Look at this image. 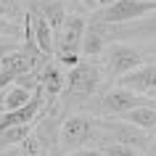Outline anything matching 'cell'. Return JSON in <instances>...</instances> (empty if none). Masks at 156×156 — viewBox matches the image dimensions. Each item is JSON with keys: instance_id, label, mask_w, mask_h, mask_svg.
<instances>
[{"instance_id": "10", "label": "cell", "mask_w": 156, "mask_h": 156, "mask_svg": "<svg viewBox=\"0 0 156 156\" xmlns=\"http://www.w3.org/2000/svg\"><path fill=\"white\" fill-rule=\"evenodd\" d=\"M64 80H66V72H64V66L58 64L56 58H48V61L40 66L37 85L42 87V93H45L50 101L58 98V93H61V87H64Z\"/></svg>"}, {"instance_id": "20", "label": "cell", "mask_w": 156, "mask_h": 156, "mask_svg": "<svg viewBox=\"0 0 156 156\" xmlns=\"http://www.w3.org/2000/svg\"><path fill=\"white\" fill-rule=\"evenodd\" d=\"M0 156H21V154H19V146H13V148H5V151H0Z\"/></svg>"}, {"instance_id": "14", "label": "cell", "mask_w": 156, "mask_h": 156, "mask_svg": "<svg viewBox=\"0 0 156 156\" xmlns=\"http://www.w3.org/2000/svg\"><path fill=\"white\" fill-rule=\"evenodd\" d=\"M29 95H32V90H24L21 85L11 82V85L3 87V106H5V111L19 108V106H24L27 101H29Z\"/></svg>"}, {"instance_id": "4", "label": "cell", "mask_w": 156, "mask_h": 156, "mask_svg": "<svg viewBox=\"0 0 156 156\" xmlns=\"http://www.w3.org/2000/svg\"><path fill=\"white\" fill-rule=\"evenodd\" d=\"M103 58V69H106V80L108 82H116V77L138 69L148 61V53L138 45H130V42H122V40H114V42H106V48L101 53Z\"/></svg>"}, {"instance_id": "9", "label": "cell", "mask_w": 156, "mask_h": 156, "mask_svg": "<svg viewBox=\"0 0 156 156\" xmlns=\"http://www.w3.org/2000/svg\"><path fill=\"white\" fill-rule=\"evenodd\" d=\"M106 48V24L98 19L85 21V32H82V42H80V53L85 58H98Z\"/></svg>"}, {"instance_id": "16", "label": "cell", "mask_w": 156, "mask_h": 156, "mask_svg": "<svg viewBox=\"0 0 156 156\" xmlns=\"http://www.w3.org/2000/svg\"><path fill=\"white\" fill-rule=\"evenodd\" d=\"M0 37H19V24L0 13Z\"/></svg>"}, {"instance_id": "21", "label": "cell", "mask_w": 156, "mask_h": 156, "mask_svg": "<svg viewBox=\"0 0 156 156\" xmlns=\"http://www.w3.org/2000/svg\"><path fill=\"white\" fill-rule=\"evenodd\" d=\"M82 5H85V8H95V5H98V0H82Z\"/></svg>"}, {"instance_id": "17", "label": "cell", "mask_w": 156, "mask_h": 156, "mask_svg": "<svg viewBox=\"0 0 156 156\" xmlns=\"http://www.w3.org/2000/svg\"><path fill=\"white\" fill-rule=\"evenodd\" d=\"M124 32L127 34H156V19L148 21L146 27H132V24H124Z\"/></svg>"}, {"instance_id": "12", "label": "cell", "mask_w": 156, "mask_h": 156, "mask_svg": "<svg viewBox=\"0 0 156 156\" xmlns=\"http://www.w3.org/2000/svg\"><path fill=\"white\" fill-rule=\"evenodd\" d=\"M34 8L45 16V21L50 24V29H53V32L64 24V19H66L64 0H34Z\"/></svg>"}, {"instance_id": "13", "label": "cell", "mask_w": 156, "mask_h": 156, "mask_svg": "<svg viewBox=\"0 0 156 156\" xmlns=\"http://www.w3.org/2000/svg\"><path fill=\"white\" fill-rule=\"evenodd\" d=\"M32 124H34V122H32ZM32 124H11V127H3V130H0V151L19 146V143L29 135Z\"/></svg>"}, {"instance_id": "15", "label": "cell", "mask_w": 156, "mask_h": 156, "mask_svg": "<svg viewBox=\"0 0 156 156\" xmlns=\"http://www.w3.org/2000/svg\"><path fill=\"white\" fill-rule=\"evenodd\" d=\"M101 151H103V156H143V151L135 146H127V143H116V140H111V143H101Z\"/></svg>"}, {"instance_id": "11", "label": "cell", "mask_w": 156, "mask_h": 156, "mask_svg": "<svg viewBox=\"0 0 156 156\" xmlns=\"http://www.w3.org/2000/svg\"><path fill=\"white\" fill-rule=\"evenodd\" d=\"M27 21L32 27V37H34L37 50L45 53V56H53V29H50V24L45 21V16L32 5V11H27Z\"/></svg>"}, {"instance_id": "5", "label": "cell", "mask_w": 156, "mask_h": 156, "mask_svg": "<svg viewBox=\"0 0 156 156\" xmlns=\"http://www.w3.org/2000/svg\"><path fill=\"white\" fill-rule=\"evenodd\" d=\"M82 32H85V19L80 13H66L64 24L53 32V58L61 66H74L80 61Z\"/></svg>"}, {"instance_id": "2", "label": "cell", "mask_w": 156, "mask_h": 156, "mask_svg": "<svg viewBox=\"0 0 156 156\" xmlns=\"http://www.w3.org/2000/svg\"><path fill=\"white\" fill-rule=\"evenodd\" d=\"M101 146L108 143L106 130L101 124V116H93L87 111H72L64 116V122L58 127V140H56V156L77 151L85 146Z\"/></svg>"}, {"instance_id": "6", "label": "cell", "mask_w": 156, "mask_h": 156, "mask_svg": "<svg viewBox=\"0 0 156 156\" xmlns=\"http://www.w3.org/2000/svg\"><path fill=\"white\" fill-rule=\"evenodd\" d=\"M151 13H156V0H114L98 8L93 19H98L103 24H130V21L146 19Z\"/></svg>"}, {"instance_id": "23", "label": "cell", "mask_w": 156, "mask_h": 156, "mask_svg": "<svg viewBox=\"0 0 156 156\" xmlns=\"http://www.w3.org/2000/svg\"><path fill=\"white\" fill-rule=\"evenodd\" d=\"M72 5L74 8H82V0H72Z\"/></svg>"}, {"instance_id": "18", "label": "cell", "mask_w": 156, "mask_h": 156, "mask_svg": "<svg viewBox=\"0 0 156 156\" xmlns=\"http://www.w3.org/2000/svg\"><path fill=\"white\" fill-rule=\"evenodd\" d=\"M61 156H103L98 146H85V148H77V151H69V154H61Z\"/></svg>"}, {"instance_id": "7", "label": "cell", "mask_w": 156, "mask_h": 156, "mask_svg": "<svg viewBox=\"0 0 156 156\" xmlns=\"http://www.w3.org/2000/svg\"><path fill=\"white\" fill-rule=\"evenodd\" d=\"M101 124H103V130H106L108 143H111V140H116V143H127V146L140 148L143 154L151 148V135H148L146 130L135 127V124L124 122L122 116H101Z\"/></svg>"}, {"instance_id": "19", "label": "cell", "mask_w": 156, "mask_h": 156, "mask_svg": "<svg viewBox=\"0 0 156 156\" xmlns=\"http://www.w3.org/2000/svg\"><path fill=\"white\" fill-rule=\"evenodd\" d=\"M21 42L16 40V37H0V56H5V53H11L13 48H19Z\"/></svg>"}, {"instance_id": "1", "label": "cell", "mask_w": 156, "mask_h": 156, "mask_svg": "<svg viewBox=\"0 0 156 156\" xmlns=\"http://www.w3.org/2000/svg\"><path fill=\"white\" fill-rule=\"evenodd\" d=\"M106 69H103V58H82L74 66H69L61 87V98H56V106L61 114H72V111H82V106L93 95H98L106 85Z\"/></svg>"}, {"instance_id": "8", "label": "cell", "mask_w": 156, "mask_h": 156, "mask_svg": "<svg viewBox=\"0 0 156 156\" xmlns=\"http://www.w3.org/2000/svg\"><path fill=\"white\" fill-rule=\"evenodd\" d=\"M116 85H122V87H130L135 93H154L156 90V64H143L138 69H132V72L122 74V77H116Z\"/></svg>"}, {"instance_id": "22", "label": "cell", "mask_w": 156, "mask_h": 156, "mask_svg": "<svg viewBox=\"0 0 156 156\" xmlns=\"http://www.w3.org/2000/svg\"><path fill=\"white\" fill-rule=\"evenodd\" d=\"M148 135H151V146H156V130H154V132H148Z\"/></svg>"}, {"instance_id": "3", "label": "cell", "mask_w": 156, "mask_h": 156, "mask_svg": "<svg viewBox=\"0 0 156 156\" xmlns=\"http://www.w3.org/2000/svg\"><path fill=\"white\" fill-rule=\"evenodd\" d=\"M143 103H154V98L146 95V93H135L130 87H122V85L114 82L111 87H103L98 95H93L82 106V111H87L93 116H119L127 108L143 106Z\"/></svg>"}]
</instances>
